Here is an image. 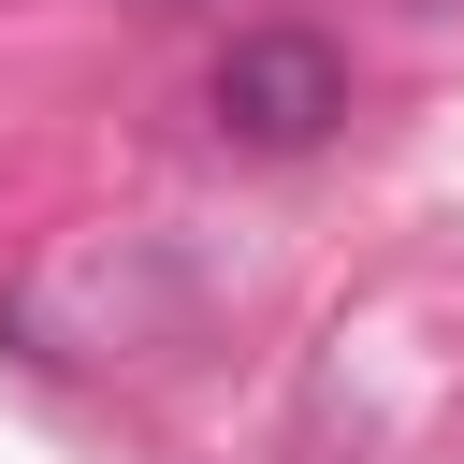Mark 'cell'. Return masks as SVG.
<instances>
[{
	"instance_id": "1",
	"label": "cell",
	"mask_w": 464,
	"mask_h": 464,
	"mask_svg": "<svg viewBox=\"0 0 464 464\" xmlns=\"http://www.w3.org/2000/svg\"><path fill=\"white\" fill-rule=\"evenodd\" d=\"M203 102H218V130H232V145L290 160V145H319V130L348 116V58H334L319 29H232V44H218V72H203Z\"/></svg>"
}]
</instances>
